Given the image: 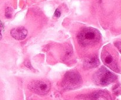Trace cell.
Instances as JSON below:
<instances>
[{"label":"cell","instance_id":"obj_1","mask_svg":"<svg viewBox=\"0 0 121 100\" xmlns=\"http://www.w3.org/2000/svg\"><path fill=\"white\" fill-rule=\"evenodd\" d=\"M100 37L99 32L92 28H85L78 35V42L83 46H87L96 43Z\"/></svg>","mask_w":121,"mask_h":100},{"label":"cell","instance_id":"obj_2","mask_svg":"<svg viewBox=\"0 0 121 100\" xmlns=\"http://www.w3.org/2000/svg\"><path fill=\"white\" fill-rule=\"evenodd\" d=\"M117 78V76L114 74L105 67L101 68L95 76V81L100 85H109L114 82Z\"/></svg>","mask_w":121,"mask_h":100},{"label":"cell","instance_id":"obj_3","mask_svg":"<svg viewBox=\"0 0 121 100\" xmlns=\"http://www.w3.org/2000/svg\"><path fill=\"white\" fill-rule=\"evenodd\" d=\"M82 83L80 75L76 72H68L65 75L63 81V86L65 89H74L79 87Z\"/></svg>","mask_w":121,"mask_h":100},{"label":"cell","instance_id":"obj_4","mask_svg":"<svg viewBox=\"0 0 121 100\" xmlns=\"http://www.w3.org/2000/svg\"><path fill=\"white\" fill-rule=\"evenodd\" d=\"M31 91L39 95H45L49 91L50 84L48 82L43 80H34L28 85Z\"/></svg>","mask_w":121,"mask_h":100},{"label":"cell","instance_id":"obj_5","mask_svg":"<svg viewBox=\"0 0 121 100\" xmlns=\"http://www.w3.org/2000/svg\"><path fill=\"white\" fill-rule=\"evenodd\" d=\"M11 35L17 40H23L27 37L28 32L24 27H18L11 30Z\"/></svg>","mask_w":121,"mask_h":100},{"label":"cell","instance_id":"obj_6","mask_svg":"<svg viewBox=\"0 0 121 100\" xmlns=\"http://www.w3.org/2000/svg\"><path fill=\"white\" fill-rule=\"evenodd\" d=\"M102 60L104 61V63L106 66L109 67L111 69H112L114 71H117L116 70L117 69H115V67L117 68V67L116 66L113 56L111 55V54H110L109 52H102Z\"/></svg>","mask_w":121,"mask_h":100},{"label":"cell","instance_id":"obj_7","mask_svg":"<svg viewBox=\"0 0 121 100\" xmlns=\"http://www.w3.org/2000/svg\"><path fill=\"white\" fill-rule=\"evenodd\" d=\"M99 64V62L96 56L92 57L89 59L86 60V62L84 63L85 67L87 68H93L98 66Z\"/></svg>","mask_w":121,"mask_h":100},{"label":"cell","instance_id":"obj_8","mask_svg":"<svg viewBox=\"0 0 121 100\" xmlns=\"http://www.w3.org/2000/svg\"><path fill=\"white\" fill-rule=\"evenodd\" d=\"M13 9L10 7H8V8H6L5 13V17L7 18H11L12 17V15H13Z\"/></svg>","mask_w":121,"mask_h":100},{"label":"cell","instance_id":"obj_9","mask_svg":"<svg viewBox=\"0 0 121 100\" xmlns=\"http://www.w3.org/2000/svg\"><path fill=\"white\" fill-rule=\"evenodd\" d=\"M114 44L118 48V50H119V52L121 53V41H117V42H115Z\"/></svg>","mask_w":121,"mask_h":100},{"label":"cell","instance_id":"obj_10","mask_svg":"<svg viewBox=\"0 0 121 100\" xmlns=\"http://www.w3.org/2000/svg\"><path fill=\"white\" fill-rule=\"evenodd\" d=\"M54 17L56 18H59L61 16V11H60L59 9H57L55 11V12H54Z\"/></svg>","mask_w":121,"mask_h":100},{"label":"cell","instance_id":"obj_11","mask_svg":"<svg viewBox=\"0 0 121 100\" xmlns=\"http://www.w3.org/2000/svg\"><path fill=\"white\" fill-rule=\"evenodd\" d=\"M24 65L26 66L27 67L30 68V69H32V66L29 61H26V62H24Z\"/></svg>","mask_w":121,"mask_h":100},{"label":"cell","instance_id":"obj_12","mask_svg":"<svg viewBox=\"0 0 121 100\" xmlns=\"http://www.w3.org/2000/svg\"><path fill=\"white\" fill-rule=\"evenodd\" d=\"M1 28H0V39L2 38V35H1Z\"/></svg>","mask_w":121,"mask_h":100},{"label":"cell","instance_id":"obj_13","mask_svg":"<svg viewBox=\"0 0 121 100\" xmlns=\"http://www.w3.org/2000/svg\"><path fill=\"white\" fill-rule=\"evenodd\" d=\"M0 28H1V25H0Z\"/></svg>","mask_w":121,"mask_h":100}]
</instances>
